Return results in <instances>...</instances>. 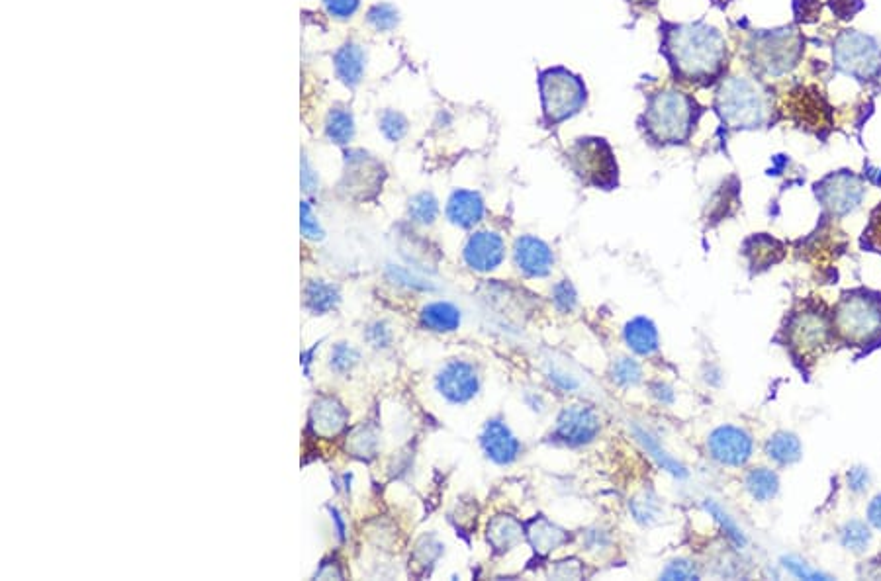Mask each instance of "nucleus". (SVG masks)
Instances as JSON below:
<instances>
[{
    "instance_id": "nucleus-1",
    "label": "nucleus",
    "mask_w": 881,
    "mask_h": 581,
    "mask_svg": "<svg viewBox=\"0 0 881 581\" xmlns=\"http://www.w3.org/2000/svg\"><path fill=\"white\" fill-rule=\"evenodd\" d=\"M662 51L674 73L692 83H709L727 67L725 38L705 24L670 26L664 32Z\"/></svg>"
},
{
    "instance_id": "nucleus-3",
    "label": "nucleus",
    "mask_w": 881,
    "mask_h": 581,
    "mask_svg": "<svg viewBox=\"0 0 881 581\" xmlns=\"http://www.w3.org/2000/svg\"><path fill=\"white\" fill-rule=\"evenodd\" d=\"M721 120L735 130H750L764 126L770 120V98L756 81L746 77H731L723 81L715 100Z\"/></svg>"
},
{
    "instance_id": "nucleus-19",
    "label": "nucleus",
    "mask_w": 881,
    "mask_h": 581,
    "mask_svg": "<svg viewBox=\"0 0 881 581\" xmlns=\"http://www.w3.org/2000/svg\"><path fill=\"white\" fill-rule=\"evenodd\" d=\"M484 214H486L484 200L474 190H464V188L455 190L447 202V218L457 227L468 229L472 225L480 224Z\"/></svg>"
},
{
    "instance_id": "nucleus-45",
    "label": "nucleus",
    "mask_w": 881,
    "mask_h": 581,
    "mask_svg": "<svg viewBox=\"0 0 881 581\" xmlns=\"http://www.w3.org/2000/svg\"><path fill=\"white\" fill-rule=\"evenodd\" d=\"M868 482H870V478H868V472H866L864 468H854V470H850V474H848V484H850V488H852L854 492H864V490L868 488Z\"/></svg>"
},
{
    "instance_id": "nucleus-13",
    "label": "nucleus",
    "mask_w": 881,
    "mask_h": 581,
    "mask_svg": "<svg viewBox=\"0 0 881 581\" xmlns=\"http://www.w3.org/2000/svg\"><path fill=\"white\" fill-rule=\"evenodd\" d=\"M788 110L791 118L809 130H821L831 124V108L813 87H797L789 92Z\"/></svg>"
},
{
    "instance_id": "nucleus-18",
    "label": "nucleus",
    "mask_w": 881,
    "mask_h": 581,
    "mask_svg": "<svg viewBox=\"0 0 881 581\" xmlns=\"http://www.w3.org/2000/svg\"><path fill=\"white\" fill-rule=\"evenodd\" d=\"M482 448L490 460L496 464H511L519 454V441L511 435L506 423L492 419L484 427L482 433Z\"/></svg>"
},
{
    "instance_id": "nucleus-38",
    "label": "nucleus",
    "mask_w": 881,
    "mask_h": 581,
    "mask_svg": "<svg viewBox=\"0 0 881 581\" xmlns=\"http://www.w3.org/2000/svg\"><path fill=\"white\" fill-rule=\"evenodd\" d=\"M553 298H555L558 310H562V312H570L576 306V292H574V288L566 280L555 286V296Z\"/></svg>"
},
{
    "instance_id": "nucleus-47",
    "label": "nucleus",
    "mask_w": 881,
    "mask_h": 581,
    "mask_svg": "<svg viewBox=\"0 0 881 581\" xmlns=\"http://www.w3.org/2000/svg\"><path fill=\"white\" fill-rule=\"evenodd\" d=\"M629 2H633V4H641V6H652V4H656L658 0H629Z\"/></svg>"
},
{
    "instance_id": "nucleus-41",
    "label": "nucleus",
    "mask_w": 881,
    "mask_h": 581,
    "mask_svg": "<svg viewBox=\"0 0 881 581\" xmlns=\"http://www.w3.org/2000/svg\"><path fill=\"white\" fill-rule=\"evenodd\" d=\"M707 509L721 521V525L725 527V533H729V537L733 538L737 544H744V537L741 535V531L737 529V525L729 519V515H725L723 511H721V507L717 505V503H707Z\"/></svg>"
},
{
    "instance_id": "nucleus-37",
    "label": "nucleus",
    "mask_w": 881,
    "mask_h": 581,
    "mask_svg": "<svg viewBox=\"0 0 881 581\" xmlns=\"http://www.w3.org/2000/svg\"><path fill=\"white\" fill-rule=\"evenodd\" d=\"M322 4L327 16L339 22L351 20L361 8V0H322Z\"/></svg>"
},
{
    "instance_id": "nucleus-26",
    "label": "nucleus",
    "mask_w": 881,
    "mask_h": 581,
    "mask_svg": "<svg viewBox=\"0 0 881 581\" xmlns=\"http://www.w3.org/2000/svg\"><path fill=\"white\" fill-rule=\"evenodd\" d=\"M766 452L774 462L788 466L801 458V443L791 433H778L768 441Z\"/></svg>"
},
{
    "instance_id": "nucleus-35",
    "label": "nucleus",
    "mask_w": 881,
    "mask_h": 581,
    "mask_svg": "<svg viewBox=\"0 0 881 581\" xmlns=\"http://www.w3.org/2000/svg\"><path fill=\"white\" fill-rule=\"evenodd\" d=\"M613 380L621 386H635L641 380V366L631 358H619L613 364Z\"/></svg>"
},
{
    "instance_id": "nucleus-24",
    "label": "nucleus",
    "mask_w": 881,
    "mask_h": 581,
    "mask_svg": "<svg viewBox=\"0 0 881 581\" xmlns=\"http://www.w3.org/2000/svg\"><path fill=\"white\" fill-rule=\"evenodd\" d=\"M312 417H314V423H316V427L320 431H324V433H339L345 427L349 413L337 400L322 398L320 402H316V405H314Z\"/></svg>"
},
{
    "instance_id": "nucleus-9",
    "label": "nucleus",
    "mask_w": 881,
    "mask_h": 581,
    "mask_svg": "<svg viewBox=\"0 0 881 581\" xmlns=\"http://www.w3.org/2000/svg\"><path fill=\"white\" fill-rule=\"evenodd\" d=\"M836 59L844 71L860 77L874 75L880 69L881 63L880 51L876 49V45L854 32H846L838 40Z\"/></svg>"
},
{
    "instance_id": "nucleus-25",
    "label": "nucleus",
    "mask_w": 881,
    "mask_h": 581,
    "mask_svg": "<svg viewBox=\"0 0 881 581\" xmlns=\"http://www.w3.org/2000/svg\"><path fill=\"white\" fill-rule=\"evenodd\" d=\"M521 525L511 517H498L488 527V540L498 552H506L521 540Z\"/></svg>"
},
{
    "instance_id": "nucleus-4",
    "label": "nucleus",
    "mask_w": 881,
    "mask_h": 581,
    "mask_svg": "<svg viewBox=\"0 0 881 581\" xmlns=\"http://www.w3.org/2000/svg\"><path fill=\"white\" fill-rule=\"evenodd\" d=\"M539 90L543 104V120L547 126H558L576 116L588 102L584 81L564 67H551L539 73Z\"/></svg>"
},
{
    "instance_id": "nucleus-23",
    "label": "nucleus",
    "mask_w": 881,
    "mask_h": 581,
    "mask_svg": "<svg viewBox=\"0 0 881 581\" xmlns=\"http://www.w3.org/2000/svg\"><path fill=\"white\" fill-rule=\"evenodd\" d=\"M304 296H306V308L316 315H324L335 310L341 302V294L337 286L327 284L324 280H312L306 286Z\"/></svg>"
},
{
    "instance_id": "nucleus-7",
    "label": "nucleus",
    "mask_w": 881,
    "mask_h": 581,
    "mask_svg": "<svg viewBox=\"0 0 881 581\" xmlns=\"http://www.w3.org/2000/svg\"><path fill=\"white\" fill-rule=\"evenodd\" d=\"M801 36L795 30H778L756 38L752 47V61L768 75H782L795 65L799 55Z\"/></svg>"
},
{
    "instance_id": "nucleus-29",
    "label": "nucleus",
    "mask_w": 881,
    "mask_h": 581,
    "mask_svg": "<svg viewBox=\"0 0 881 581\" xmlns=\"http://www.w3.org/2000/svg\"><path fill=\"white\" fill-rule=\"evenodd\" d=\"M367 24L376 32L388 34L400 24V10L390 2H376L367 12Z\"/></svg>"
},
{
    "instance_id": "nucleus-44",
    "label": "nucleus",
    "mask_w": 881,
    "mask_h": 581,
    "mask_svg": "<svg viewBox=\"0 0 881 581\" xmlns=\"http://www.w3.org/2000/svg\"><path fill=\"white\" fill-rule=\"evenodd\" d=\"M367 337H369V341H371L374 347H388L390 345V341H392V333H390V329L384 325V323H374L369 327V333H367Z\"/></svg>"
},
{
    "instance_id": "nucleus-46",
    "label": "nucleus",
    "mask_w": 881,
    "mask_h": 581,
    "mask_svg": "<svg viewBox=\"0 0 881 581\" xmlns=\"http://www.w3.org/2000/svg\"><path fill=\"white\" fill-rule=\"evenodd\" d=\"M868 521L881 531V495L874 497V501L868 507Z\"/></svg>"
},
{
    "instance_id": "nucleus-40",
    "label": "nucleus",
    "mask_w": 881,
    "mask_h": 581,
    "mask_svg": "<svg viewBox=\"0 0 881 581\" xmlns=\"http://www.w3.org/2000/svg\"><path fill=\"white\" fill-rule=\"evenodd\" d=\"M300 169H302V175H300L302 190H304L306 194H310V192H314V190H316V188L320 186V177H318L316 169L312 167V163L308 161V157H306V155H302V163H300Z\"/></svg>"
},
{
    "instance_id": "nucleus-16",
    "label": "nucleus",
    "mask_w": 881,
    "mask_h": 581,
    "mask_svg": "<svg viewBox=\"0 0 881 581\" xmlns=\"http://www.w3.org/2000/svg\"><path fill=\"white\" fill-rule=\"evenodd\" d=\"M513 255H515L517 269L525 272L527 276H533V278L547 276L555 265V257H553L551 247L533 235L519 237L515 241Z\"/></svg>"
},
{
    "instance_id": "nucleus-42",
    "label": "nucleus",
    "mask_w": 881,
    "mask_h": 581,
    "mask_svg": "<svg viewBox=\"0 0 881 581\" xmlns=\"http://www.w3.org/2000/svg\"><path fill=\"white\" fill-rule=\"evenodd\" d=\"M662 578H666V580H692V578H697V574L690 562L680 560V562L670 564L668 570L662 574Z\"/></svg>"
},
{
    "instance_id": "nucleus-15",
    "label": "nucleus",
    "mask_w": 881,
    "mask_h": 581,
    "mask_svg": "<svg viewBox=\"0 0 881 581\" xmlns=\"http://www.w3.org/2000/svg\"><path fill=\"white\" fill-rule=\"evenodd\" d=\"M331 63L337 81L347 89H357L367 73V49L359 42L349 40L335 49Z\"/></svg>"
},
{
    "instance_id": "nucleus-21",
    "label": "nucleus",
    "mask_w": 881,
    "mask_h": 581,
    "mask_svg": "<svg viewBox=\"0 0 881 581\" xmlns=\"http://www.w3.org/2000/svg\"><path fill=\"white\" fill-rule=\"evenodd\" d=\"M421 325L429 331L449 333L459 329L461 310L449 302H433L421 310Z\"/></svg>"
},
{
    "instance_id": "nucleus-31",
    "label": "nucleus",
    "mask_w": 881,
    "mask_h": 581,
    "mask_svg": "<svg viewBox=\"0 0 881 581\" xmlns=\"http://www.w3.org/2000/svg\"><path fill=\"white\" fill-rule=\"evenodd\" d=\"M635 435H637V439L645 445V448L649 450L650 454L658 460V464L664 468V470H668L670 474H674V476H686V470L682 468V464L678 462V460H674L664 448L660 450V445H658V441L647 433L645 429H641V427H635Z\"/></svg>"
},
{
    "instance_id": "nucleus-32",
    "label": "nucleus",
    "mask_w": 881,
    "mask_h": 581,
    "mask_svg": "<svg viewBox=\"0 0 881 581\" xmlns=\"http://www.w3.org/2000/svg\"><path fill=\"white\" fill-rule=\"evenodd\" d=\"M410 218L421 225H431L439 216V202L431 192H419L410 200Z\"/></svg>"
},
{
    "instance_id": "nucleus-5",
    "label": "nucleus",
    "mask_w": 881,
    "mask_h": 581,
    "mask_svg": "<svg viewBox=\"0 0 881 581\" xmlns=\"http://www.w3.org/2000/svg\"><path fill=\"white\" fill-rule=\"evenodd\" d=\"M833 327L848 345H868L881 335V300L870 292L844 294L836 306Z\"/></svg>"
},
{
    "instance_id": "nucleus-2",
    "label": "nucleus",
    "mask_w": 881,
    "mask_h": 581,
    "mask_svg": "<svg viewBox=\"0 0 881 581\" xmlns=\"http://www.w3.org/2000/svg\"><path fill=\"white\" fill-rule=\"evenodd\" d=\"M643 118L652 141L662 145L684 143L696 126L697 102L680 90H660L650 94Z\"/></svg>"
},
{
    "instance_id": "nucleus-20",
    "label": "nucleus",
    "mask_w": 881,
    "mask_h": 581,
    "mask_svg": "<svg viewBox=\"0 0 881 581\" xmlns=\"http://www.w3.org/2000/svg\"><path fill=\"white\" fill-rule=\"evenodd\" d=\"M355 118L347 106L335 104L329 108L325 116L324 132L329 143L333 145H349L355 137Z\"/></svg>"
},
{
    "instance_id": "nucleus-34",
    "label": "nucleus",
    "mask_w": 881,
    "mask_h": 581,
    "mask_svg": "<svg viewBox=\"0 0 881 581\" xmlns=\"http://www.w3.org/2000/svg\"><path fill=\"white\" fill-rule=\"evenodd\" d=\"M359 362V353L349 347L347 343H337L331 351V360L329 366L331 370H335L337 374H347L353 370V366Z\"/></svg>"
},
{
    "instance_id": "nucleus-17",
    "label": "nucleus",
    "mask_w": 881,
    "mask_h": 581,
    "mask_svg": "<svg viewBox=\"0 0 881 581\" xmlns=\"http://www.w3.org/2000/svg\"><path fill=\"white\" fill-rule=\"evenodd\" d=\"M862 184L852 175H836L829 177L821 184V200L836 216L852 212L862 200Z\"/></svg>"
},
{
    "instance_id": "nucleus-14",
    "label": "nucleus",
    "mask_w": 881,
    "mask_h": 581,
    "mask_svg": "<svg viewBox=\"0 0 881 581\" xmlns=\"http://www.w3.org/2000/svg\"><path fill=\"white\" fill-rule=\"evenodd\" d=\"M506 259V243L494 231H478L464 245V261L472 270L490 272Z\"/></svg>"
},
{
    "instance_id": "nucleus-22",
    "label": "nucleus",
    "mask_w": 881,
    "mask_h": 581,
    "mask_svg": "<svg viewBox=\"0 0 881 581\" xmlns=\"http://www.w3.org/2000/svg\"><path fill=\"white\" fill-rule=\"evenodd\" d=\"M625 341L637 355L643 357H649L658 351V331L647 317H635L627 323Z\"/></svg>"
},
{
    "instance_id": "nucleus-43",
    "label": "nucleus",
    "mask_w": 881,
    "mask_h": 581,
    "mask_svg": "<svg viewBox=\"0 0 881 581\" xmlns=\"http://www.w3.org/2000/svg\"><path fill=\"white\" fill-rule=\"evenodd\" d=\"M784 566H786V570H789L793 576L803 578V580H823V578H825L823 574H819V572H815V570L803 566V562H799V560H795V558H786V560H784Z\"/></svg>"
},
{
    "instance_id": "nucleus-33",
    "label": "nucleus",
    "mask_w": 881,
    "mask_h": 581,
    "mask_svg": "<svg viewBox=\"0 0 881 581\" xmlns=\"http://www.w3.org/2000/svg\"><path fill=\"white\" fill-rule=\"evenodd\" d=\"M840 538H842V546L852 550V552H862L872 542V535H870L868 527L864 523H860V521L846 523V527L840 533Z\"/></svg>"
},
{
    "instance_id": "nucleus-39",
    "label": "nucleus",
    "mask_w": 881,
    "mask_h": 581,
    "mask_svg": "<svg viewBox=\"0 0 881 581\" xmlns=\"http://www.w3.org/2000/svg\"><path fill=\"white\" fill-rule=\"evenodd\" d=\"M549 378L557 384L558 388H562L566 392H574V390L580 388V380L574 374H570L564 368H560V366H555V368L549 370Z\"/></svg>"
},
{
    "instance_id": "nucleus-11",
    "label": "nucleus",
    "mask_w": 881,
    "mask_h": 581,
    "mask_svg": "<svg viewBox=\"0 0 881 581\" xmlns=\"http://www.w3.org/2000/svg\"><path fill=\"white\" fill-rule=\"evenodd\" d=\"M598 433H600V417L590 407L572 405L564 409L558 417L557 437L570 447L588 445L598 437Z\"/></svg>"
},
{
    "instance_id": "nucleus-30",
    "label": "nucleus",
    "mask_w": 881,
    "mask_h": 581,
    "mask_svg": "<svg viewBox=\"0 0 881 581\" xmlns=\"http://www.w3.org/2000/svg\"><path fill=\"white\" fill-rule=\"evenodd\" d=\"M378 130L390 143H398L410 132V120L400 110L386 108L378 118Z\"/></svg>"
},
{
    "instance_id": "nucleus-12",
    "label": "nucleus",
    "mask_w": 881,
    "mask_h": 581,
    "mask_svg": "<svg viewBox=\"0 0 881 581\" xmlns=\"http://www.w3.org/2000/svg\"><path fill=\"white\" fill-rule=\"evenodd\" d=\"M707 447L711 456L725 466H742L750 460L752 450H754V441L752 437L742 431L739 427H719L711 433Z\"/></svg>"
},
{
    "instance_id": "nucleus-6",
    "label": "nucleus",
    "mask_w": 881,
    "mask_h": 581,
    "mask_svg": "<svg viewBox=\"0 0 881 581\" xmlns=\"http://www.w3.org/2000/svg\"><path fill=\"white\" fill-rule=\"evenodd\" d=\"M574 173L596 188H615L617 161L611 145L600 137H580L568 151Z\"/></svg>"
},
{
    "instance_id": "nucleus-36",
    "label": "nucleus",
    "mask_w": 881,
    "mask_h": 581,
    "mask_svg": "<svg viewBox=\"0 0 881 581\" xmlns=\"http://www.w3.org/2000/svg\"><path fill=\"white\" fill-rule=\"evenodd\" d=\"M300 229H302V235L306 239H312V241L324 239V227L318 222L310 202H302L300 204Z\"/></svg>"
},
{
    "instance_id": "nucleus-10",
    "label": "nucleus",
    "mask_w": 881,
    "mask_h": 581,
    "mask_svg": "<svg viewBox=\"0 0 881 581\" xmlns=\"http://www.w3.org/2000/svg\"><path fill=\"white\" fill-rule=\"evenodd\" d=\"M480 388L478 374L472 364L464 360L447 362L437 374V390L451 403L470 402Z\"/></svg>"
},
{
    "instance_id": "nucleus-28",
    "label": "nucleus",
    "mask_w": 881,
    "mask_h": 581,
    "mask_svg": "<svg viewBox=\"0 0 881 581\" xmlns=\"http://www.w3.org/2000/svg\"><path fill=\"white\" fill-rule=\"evenodd\" d=\"M529 538H531V544L535 546V550L541 552V554L553 552V550H557L558 546H562L566 542L564 531H560L558 527H555L549 521H545V519L533 523V527L529 531Z\"/></svg>"
},
{
    "instance_id": "nucleus-27",
    "label": "nucleus",
    "mask_w": 881,
    "mask_h": 581,
    "mask_svg": "<svg viewBox=\"0 0 881 581\" xmlns=\"http://www.w3.org/2000/svg\"><path fill=\"white\" fill-rule=\"evenodd\" d=\"M746 490L756 501H770L780 490V480L772 470L756 468L746 476Z\"/></svg>"
},
{
    "instance_id": "nucleus-8",
    "label": "nucleus",
    "mask_w": 881,
    "mask_h": 581,
    "mask_svg": "<svg viewBox=\"0 0 881 581\" xmlns=\"http://www.w3.org/2000/svg\"><path fill=\"white\" fill-rule=\"evenodd\" d=\"M829 323L817 310L795 313L789 321V345L803 358L817 357L829 345Z\"/></svg>"
}]
</instances>
